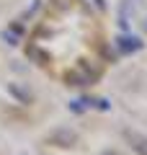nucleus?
Wrapping results in <instances>:
<instances>
[{
  "mask_svg": "<svg viewBox=\"0 0 147 155\" xmlns=\"http://www.w3.org/2000/svg\"><path fill=\"white\" fill-rule=\"evenodd\" d=\"M90 80H93V75L85 72V70H75V72L67 75V83H72V85H88Z\"/></svg>",
  "mask_w": 147,
  "mask_h": 155,
  "instance_id": "obj_4",
  "label": "nucleus"
},
{
  "mask_svg": "<svg viewBox=\"0 0 147 155\" xmlns=\"http://www.w3.org/2000/svg\"><path fill=\"white\" fill-rule=\"evenodd\" d=\"M75 132L72 129H54V132L47 137V142L49 145H54V147H72L75 145Z\"/></svg>",
  "mask_w": 147,
  "mask_h": 155,
  "instance_id": "obj_1",
  "label": "nucleus"
},
{
  "mask_svg": "<svg viewBox=\"0 0 147 155\" xmlns=\"http://www.w3.org/2000/svg\"><path fill=\"white\" fill-rule=\"evenodd\" d=\"M116 44H119L121 52H137L142 47V41L137 36H119V39H116Z\"/></svg>",
  "mask_w": 147,
  "mask_h": 155,
  "instance_id": "obj_3",
  "label": "nucleus"
},
{
  "mask_svg": "<svg viewBox=\"0 0 147 155\" xmlns=\"http://www.w3.org/2000/svg\"><path fill=\"white\" fill-rule=\"evenodd\" d=\"M8 91H11L13 96H18V98H21V101H28V98H31V96H28L26 91H21V88H18V85H13V83L8 85Z\"/></svg>",
  "mask_w": 147,
  "mask_h": 155,
  "instance_id": "obj_5",
  "label": "nucleus"
},
{
  "mask_svg": "<svg viewBox=\"0 0 147 155\" xmlns=\"http://www.w3.org/2000/svg\"><path fill=\"white\" fill-rule=\"evenodd\" d=\"M28 52H31V57H36V60L41 62V65H44V62H47V54H44V52H39L36 47H31V49H28Z\"/></svg>",
  "mask_w": 147,
  "mask_h": 155,
  "instance_id": "obj_6",
  "label": "nucleus"
},
{
  "mask_svg": "<svg viewBox=\"0 0 147 155\" xmlns=\"http://www.w3.org/2000/svg\"><path fill=\"white\" fill-rule=\"evenodd\" d=\"M3 39H5L8 44H16V36H11V34H8V31H5V34H3Z\"/></svg>",
  "mask_w": 147,
  "mask_h": 155,
  "instance_id": "obj_7",
  "label": "nucleus"
},
{
  "mask_svg": "<svg viewBox=\"0 0 147 155\" xmlns=\"http://www.w3.org/2000/svg\"><path fill=\"white\" fill-rule=\"evenodd\" d=\"M145 31H147V21H145Z\"/></svg>",
  "mask_w": 147,
  "mask_h": 155,
  "instance_id": "obj_8",
  "label": "nucleus"
},
{
  "mask_svg": "<svg viewBox=\"0 0 147 155\" xmlns=\"http://www.w3.org/2000/svg\"><path fill=\"white\" fill-rule=\"evenodd\" d=\"M124 137H126V142H129V145H132V147H134L139 155H147V137H145V134L134 132V129H126Z\"/></svg>",
  "mask_w": 147,
  "mask_h": 155,
  "instance_id": "obj_2",
  "label": "nucleus"
}]
</instances>
